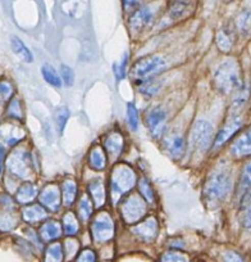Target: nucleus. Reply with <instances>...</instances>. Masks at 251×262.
Here are the masks:
<instances>
[{
	"label": "nucleus",
	"mask_w": 251,
	"mask_h": 262,
	"mask_svg": "<svg viewBox=\"0 0 251 262\" xmlns=\"http://www.w3.org/2000/svg\"><path fill=\"white\" fill-rule=\"evenodd\" d=\"M165 149L175 160H180L185 153V140L180 135H170L165 140Z\"/></svg>",
	"instance_id": "nucleus-18"
},
{
	"label": "nucleus",
	"mask_w": 251,
	"mask_h": 262,
	"mask_svg": "<svg viewBox=\"0 0 251 262\" xmlns=\"http://www.w3.org/2000/svg\"><path fill=\"white\" fill-rule=\"evenodd\" d=\"M231 189H232L231 168L225 165H220L208 176L207 183L203 189V198H204L205 205L210 208L220 206L227 200Z\"/></svg>",
	"instance_id": "nucleus-1"
},
{
	"label": "nucleus",
	"mask_w": 251,
	"mask_h": 262,
	"mask_svg": "<svg viewBox=\"0 0 251 262\" xmlns=\"http://www.w3.org/2000/svg\"><path fill=\"white\" fill-rule=\"evenodd\" d=\"M22 216H23V220L26 223H39V221H42L46 217V211L39 205L27 206L22 211Z\"/></svg>",
	"instance_id": "nucleus-20"
},
{
	"label": "nucleus",
	"mask_w": 251,
	"mask_h": 262,
	"mask_svg": "<svg viewBox=\"0 0 251 262\" xmlns=\"http://www.w3.org/2000/svg\"><path fill=\"white\" fill-rule=\"evenodd\" d=\"M62 196L63 202L66 206H72L77 196V185L74 181L67 180L63 183L62 186Z\"/></svg>",
	"instance_id": "nucleus-25"
},
{
	"label": "nucleus",
	"mask_w": 251,
	"mask_h": 262,
	"mask_svg": "<svg viewBox=\"0 0 251 262\" xmlns=\"http://www.w3.org/2000/svg\"><path fill=\"white\" fill-rule=\"evenodd\" d=\"M91 233L95 241L99 243L112 239L113 234H114V225H113V221L109 215L104 213V215L97 216L91 226Z\"/></svg>",
	"instance_id": "nucleus-8"
},
{
	"label": "nucleus",
	"mask_w": 251,
	"mask_h": 262,
	"mask_svg": "<svg viewBox=\"0 0 251 262\" xmlns=\"http://www.w3.org/2000/svg\"><path fill=\"white\" fill-rule=\"evenodd\" d=\"M89 191L92 196V201L95 202V205L97 207L104 205L105 202V189H104V184L100 179H95L92 180L91 183L89 184Z\"/></svg>",
	"instance_id": "nucleus-21"
},
{
	"label": "nucleus",
	"mask_w": 251,
	"mask_h": 262,
	"mask_svg": "<svg viewBox=\"0 0 251 262\" xmlns=\"http://www.w3.org/2000/svg\"><path fill=\"white\" fill-rule=\"evenodd\" d=\"M241 126H242V120H241L240 116L238 115L231 116L230 120L224 123V126L220 128L219 133H218L217 137H215L214 142H213L214 148H220L223 144H225V143H227L228 140H230L231 138H232L233 135L240 130Z\"/></svg>",
	"instance_id": "nucleus-10"
},
{
	"label": "nucleus",
	"mask_w": 251,
	"mask_h": 262,
	"mask_svg": "<svg viewBox=\"0 0 251 262\" xmlns=\"http://www.w3.org/2000/svg\"><path fill=\"white\" fill-rule=\"evenodd\" d=\"M241 224L246 230L251 231V188L243 194L240 206Z\"/></svg>",
	"instance_id": "nucleus-17"
},
{
	"label": "nucleus",
	"mask_w": 251,
	"mask_h": 262,
	"mask_svg": "<svg viewBox=\"0 0 251 262\" xmlns=\"http://www.w3.org/2000/svg\"><path fill=\"white\" fill-rule=\"evenodd\" d=\"M11 45H12V49H13V52L16 53V54L18 55L22 60H24V62H27V63H31L32 60H34V55H32L31 50L26 47V44H24L21 39L13 36L11 39Z\"/></svg>",
	"instance_id": "nucleus-22"
},
{
	"label": "nucleus",
	"mask_w": 251,
	"mask_h": 262,
	"mask_svg": "<svg viewBox=\"0 0 251 262\" xmlns=\"http://www.w3.org/2000/svg\"><path fill=\"white\" fill-rule=\"evenodd\" d=\"M213 135H214V127L212 123L207 120H197L191 128L190 143L196 150L205 152L214 142Z\"/></svg>",
	"instance_id": "nucleus-4"
},
{
	"label": "nucleus",
	"mask_w": 251,
	"mask_h": 262,
	"mask_svg": "<svg viewBox=\"0 0 251 262\" xmlns=\"http://www.w3.org/2000/svg\"><path fill=\"white\" fill-rule=\"evenodd\" d=\"M137 85H139L140 93L142 95H145V97H153L160 89V82H158L155 79L146 80V81H142Z\"/></svg>",
	"instance_id": "nucleus-29"
},
{
	"label": "nucleus",
	"mask_w": 251,
	"mask_h": 262,
	"mask_svg": "<svg viewBox=\"0 0 251 262\" xmlns=\"http://www.w3.org/2000/svg\"><path fill=\"white\" fill-rule=\"evenodd\" d=\"M214 86L222 94L236 93L242 88L240 64L235 59H228L220 63L213 76Z\"/></svg>",
	"instance_id": "nucleus-2"
},
{
	"label": "nucleus",
	"mask_w": 251,
	"mask_h": 262,
	"mask_svg": "<svg viewBox=\"0 0 251 262\" xmlns=\"http://www.w3.org/2000/svg\"><path fill=\"white\" fill-rule=\"evenodd\" d=\"M77 262H95V253L90 249H86L80 254Z\"/></svg>",
	"instance_id": "nucleus-43"
},
{
	"label": "nucleus",
	"mask_w": 251,
	"mask_h": 262,
	"mask_svg": "<svg viewBox=\"0 0 251 262\" xmlns=\"http://www.w3.org/2000/svg\"><path fill=\"white\" fill-rule=\"evenodd\" d=\"M251 188V162L246 163L241 173L240 183H238V191L241 194H245Z\"/></svg>",
	"instance_id": "nucleus-30"
},
{
	"label": "nucleus",
	"mask_w": 251,
	"mask_h": 262,
	"mask_svg": "<svg viewBox=\"0 0 251 262\" xmlns=\"http://www.w3.org/2000/svg\"><path fill=\"white\" fill-rule=\"evenodd\" d=\"M8 168L12 173L18 178H27L31 173L32 162L30 155L24 150H17L8 161Z\"/></svg>",
	"instance_id": "nucleus-7"
},
{
	"label": "nucleus",
	"mask_w": 251,
	"mask_h": 262,
	"mask_svg": "<svg viewBox=\"0 0 251 262\" xmlns=\"http://www.w3.org/2000/svg\"><path fill=\"white\" fill-rule=\"evenodd\" d=\"M127 58H129V54H126L124 57H123V59L120 60V63L114 64V74L118 80H122L123 77L126 76V67H127V62H129Z\"/></svg>",
	"instance_id": "nucleus-41"
},
{
	"label": "nucleus",
	"mask_w": 251,
	"mask_h": 262,
	"mask_svg": "<svg viewBox=\"0 0 251 262\" xmlns=\"http://www.w3.org/2000/svg\"><path fill=\"white\" fill-rule=\"evenodd\" d=\"M60 234H62V229H60L59 224L55 223V221H49V223L44 224L41 226V230H40V235L46 242L59 238Z\"/></svg>",
	"instance_id": "nucleus-23"
},
{
	"label": "nucleus",
	"mask_w": 251,
	"mask_h": 262,
	"mask_svg": "<svg viewBox=\"0 0 251 262\" xmlns=\"http://www.w3.org/2000/svg\"><path fill=\"white\" fill-rule=\"evenodd\" d=\"M154 19V12L150 7H142L137 9L130 18V29L134 32H140L146 29Z\"/></svg>",
	"instance_id": "nucleus-11"
},
{
	"label": "nucleus",
	"mask_w": 251,
	"mask_h": 262,
	"mask_svg": "<svg viewBox=\"0 0 251 262\" xmlns=\"http://www.w3.org/2000/svg\"><path fill=\"white\" fill-rule=\"evenodd\" d=\"M236 27L237 31L243 36H248L251 35V11L246 9V11L241 12L238 14L237 19H236Z\"/></svg>",
	"instance_id": "nucleus-24"
},
{
	"label": "nucleus",
	"mask_w": 251,
	"mask_h": 262,
	"mask_svg": "<svg viewBox=\"0 0 251 262\" xmlns=\"http://www.w3.org/2000/svg\"><path fill=\"white\" fill-rule=\"evenodd\" d=\"M4 156H6V152H4V148H3V145H0V172H2V168H3Z\"/></svg>",
	"instance_id": "nucleus-47"
},
{
	"label": "nucleus",
	"mask_w": 251,
	"mask_h": 262,
	"mask_svg": "<svg viewBox=\"0 0 251 262\" xmlns=\"http://www.w3.org/2000/svg\"><path fill=\"white\" fill-rule=\"evenodd\" d=\"M16 226V219L12 213L4 212L0 215V229L4 231H8Z\"/></svg>",
	"instance_id": "nucleus-37"
},
{
	"label": "nucleus",
	"mask_w": 251,
	"mask_h": 262,
	"mask_svg": "<svg viewBox=\"0 0 251 262\" xmlns=\"http://www.w3.org/2000/svg\"><path fill=\"white\" fill-rule=\"evenodd\" d=\"M40 202L42 206L52 211H58L60 206V194L59 189L54 184H50L44 188V190L40 194Z\"/></svg>",
	"instance_id": "nucleus-13"
},
{
	"label": "nucleus",
	"mask_w": 251,
	"mask_h": 262,
	"mask_svg": "<svg viewBox=\"0 0 251 262\" xmlns=\"http://www.w3.org/2000/svg\"><path fill=\"white\" fill-rule=\"evenodd\" d=\"M233 42H235V40H233V35L230 30L222 29L218 31L217 45H218V48L222 50V52H224V53L230 52L233 47Z\"/></svg>",
	"instance_id": "nucleus-26"
},
{
	"label": "nucleus",
	"mask_w": 251,
	"mask_h": 262,
	"mask_svg": "<svg viewBox=\"0 0 251 262\" xmlns=\"http://www.w3.org/2000/svg\"><path fill=\"white\" fill-rule=\"evenodd\" d=\"M92 213V205L87 196H82L79 205V216L82 221H87Z\"/></svg>",
	"instance_id": "nucleus-33"
},
{
	"label": "nucleus",
	"mask_w": 251,
	"mask_h": 262,
	"mask_svg": "<svg viewBox=\"0 0 251 262\" xmlns=\"http://www.w3.org/2000/svg\"><path fill=\"white\" fill-rule=\"evenodd\" d=\"M63 229L67 235H76L79 233V224H77L76 216L72 212H68L63 217Z\"/></svg>",
	"instance_id": "nucleus-31"
},
{
	"label": "nucleus",
	"mask_w": 251,
	"mask_h": 262,
	"mask_svg": "<svg viewBox=\"0 0 251 262\" xmlns=\"http://www.w3.org/2000/svg\"><path fill=\"white\" fill-rule=\"evenodd\" d=\"M105 150L112 158H117L123 149V138L119 133H110L104 142Z\"/></svg>",
	"instance_id": "nucleus-16"
},
{
	"label": "nucleus",
	"mask_w": 251,
	"mask_h": 262,
	"mask_svg": "<svg viewBox=\"0 0 251 262\" xmlns=\"http://www.w3.org/2000/svg\"><path fill=\"white\" fill-rule=\"evenodd\" d=\"M113 189L117 190L118 194L127 193L131 190L136 184V175L129 166H119L114 170L112 178Z\"/></svg>",
	"instance_id": "nucleus-5"
},
{
	"label": "nucleus",
	"mask_w": 251,
	"mask_h": 262,
	"mask_svg": "<svg viewBox=\"0 0 251 262\" xmlns=\"http://www.w3.org/2000/svg\"><path fill=\"white\" fill-rule=\"evenodd\" d=\"M89 165L92 170H96V171L104 170L105 165H107V160H105V156L102 149L95 148V149L91 150V153H90L89 156Z\"/></svg>",
	"instance_id": "nucleus-28"
},
{
	"label": "nucleus",
	"mask_w": 251,
	"mask_h": 262,
	"mask_svg": "<svg viewBox=\"0 0 251 262\" xmlns=\"http://www.w3.org/2000/svg\"><path fill=\"white\" fill-rule=\"evenodd\" d=\"M63 249L59 243H54L49 246L45 253V262H62L63 261Z\"/></svg>",
	"instance_id": "nucleus-32"
},
{
	"label": "nucleus",
	"mask_w": 251,
	"mask_h": 262,
	"mask_svg": "<svg viewBox=\"0 0 251 262\" xmlns=\"http://www.w3.org/2000/svg\"><path fill=\"white\" fill-rule=\"evenodd\" d=\"M41 75L44 77L45 81L49 85L54 88H60L62 86V77L59 76L57 71L54 70V67H52L50 64H44L41 67Z\"/></svg>",
	"instance_id": "nucleus-27"
},
{
	"label": "nucleus",
	"mask_w": 251,
	"mask_h": 262,
	"mask_svg": "<svg viewBox=\"0 0 251 262\" xmlns=\"http://www.w3.org/2000/svg\"><path fill=\"white\" fill-rule=\"evenodd\" d=\"M142 2H145V0H123V6H124L126 9H130L139 6V4H141Z\"/></svg>",
	"instance_id": "nucleus-46"
},
{
	"label": "nucleus",
	"mask_w": 251,
	"mask_h": 262,
	"mask_svg": "<svg viewBox=\"0 0 251 262\" xmlns=\"http://www.w3.org/2000/svg\"><path fill=\"white\" fill-rule=\"evenodd\" d=\"M195 8V0H173L168 11V17L172 21H180L192 13Z\"/></svg>",
	"instance_id": "nucleus-12"
},
{
	"label": "nucleus",
	"mask_w": 251,
	"mask_h": 262,
	"mask_svg": "<svg viewBox=\"0 0 251 262\" xmlns=\"http://www.w3.org/2000/svg\"><path fill=\"white\" fill-rule=\"evenodd\" d=\"M132 231H134L139 238H141L142 241H153V239L157 236L158 233L157 221L153 217L147 219L146 221H144L142 224L137 225Z\"/></svg>",
	"instance_id": "nucleus-15"
},
{
	"label": "nucleus",
	"mask_w": 251,
	"mask_h": 262,
	"mask_svg": "<svg viewBox=\"0 0 251 262\" xmlns=\"http://www.w3.org/2000/svg\"><path fill=\"white\" fill-rule=\"evenodd\" d=\"M139 188H140V193L142 194V196L145 198V201L149 203H152L153 201H154V190H153L149 180L145 178H142L141 181H140V184H139Z\"/></svg>",
	"instance_id": "nucleus-35"
},
{
	"label": "nucleus",
	"mask_w": 251,
	"mask_h": 262,
	"mask_svg": "<svg viewBox=\"0 0 251 262\" xmlns=\"http://www.w3.org/2000/svg\"><path fill=\"white\" fill-rule=\"evenodd\" d=\"M77 247H79V244H77L76 241H68L66 243V246H64V249H66V251H64V253H66L68 257L73 256V253L76 252Z\"/></svg>",
	"instance_id": "nucleus-44"
},
{
	"label": "nucleus",
	"mask_w": 251,
	"mask_h": 262,
	"mask_svg": "<svg viewBox=\"0 0 251 262\" xmlns=\"http://www.w3.org/2000/svg\"><path fill=\"white\" fill-rule=\"evenodd\" d=\"M8 113H9V116H11V117L17 118V120H21V118H22V110H21V104H19L18 99H12V102L9 103Z\"/></svg>",
	"instance_id": "nucleus-40"
},
{
	"label": "nucleus",
	"mask_w": 251,
	"mask_h": 262,
	"mask_svg": "<svg viewBox=\"0 0 251 262\" xmlns=\"http://www.w3.org/2000/svg\"><path fill=\"white\" fill-rule=\"evenodd\" d=\"M147 127H149L150 133H152L153 138L159 139L164 133L165 122H167V113L162 107H154L147 112L146 116Z\"/></svg>",
	"instance_id": "nucleus-9"
},
{
	"label": "nucleus",
	"mask_w": 251,
	"mask_h": 262,
	"mask_svg": "<svg viewBox=\"0 0 251 262\" xmlns=\"http://www.w3.org/2000/svg\"><path fill=\"white\" fill-rule=\"evenodd\" d=\"M224 262H243V259L240 254H237L236 252L230 251L224 254Z\"/></svg>",
	"instance_id": "nucleus-45"
},
{
	"label": "nucleus",
	"mask_w": 251,
	"mask_h": 262,
	"mask_svg": "<svg viewBox=\"0 0 251 262\" xmlns=\"http://www.w3.org/2000/svg\"><path fill=\"white\" fill-rule=\"evenodd\" d=\"M146 212V205L139 195H131L122 206V215L126 223L135 224L141 220Z\"/></svg>",
	"instance_id": "nucleus-6"
},
{
	"label": "nucleus",
	"mask_w": 251,
	"mask_h": 262,
	"mask_svg": "<svg viewBox=\"0 0 251 262\" xmlns=\"http://www.w3.org/2000/svg\"><path fill=\"white\" fill-rule=\"evenodd\" d=\"M225 2H228V3H230V2H233V0H225Z\"/></svg>",
	"instance_id": "nucleus-48"
},
{
	"label": "nucleus",
	"mask_w": 251,
	"mask_h": 262,
	"mask_svg": "<svg viewBox=\"0 0 251 262\" xmlns=\"http://www.w3.org/2000/svg\"><path fill=\"white\" fill-rule=\"evenodd\" d=\"M165 60L162 57H147L137 60L131 70V77L135 82L140 84L146 80L154 79V76L159 75L160 72L164 71Z\"/></svg>",
	"instance_id": "nucleus-3"
},
{
	"label": "nucleus",
	"mask_w": 251,
	"mask_h": 262,
	"mask_svg": "<svg viewBox=\"0 0 251 262\" xmlns=\"http://www.w3.org/2000/svg\"><path fill=\"white\" fill-rule=\"evenodd\" d=\"M231 153L235 157H245L251 155V130H247L237 138L231 145Z\"/></svg>",
	"instance_id": "nucleus-14"
},
{
	"label": "nucleus",
	"mask_w": 251,
	"mask_h": 262,
	"mask_svg": "<svg viewBox=\"0 0 251 262\" xmlns=\"http://www.w3.org/2000/svg\"><path fill=\"white\" fill-rule=\"evenodd\" d=\"M37 194V188L36 185H34L32 183H24L19 186V189L17 190L16 200L18 203L22 205H29L32 201L35 200V196Z\"/></svg>",
	"instance_id": "nucleus-19"
},
{
	"label": "nucleus",
	"mask_w": 251,
	"mask_h": 262,
	"mask_svg": "<svg viewBox=\"0 0 251 262\" xmlns=\"http://www.w3.org/2000/svg\"><path fill=\"white\" fill-rule=\"evenodd\" d=\"M12 92H13V89L8 81H0V98L7 99V98L11 97Z\"/></svg>",
	"instance_id": "nucleus-42"
},
{
	"label": "nucleus",
	"mask_w": 251,
	"mask_h": 262,
	"mask_svg": "<svg viewBox=\"0 0 251 262\" xmlns=\"http://www.w3.org/2000/svg\"><path fill=\"white\" fill-rule=\"evenodd\" d=\"M127 118H129V125L132 131H136L139 128V112L134 103L127 104Z\"/></svg>",
	"instance_id": "nucleus-34"
},
{
	"label": "nucleus",
	"mask_w": 251,
	"mask_h": 262,
	"mask_svg": "<svg viewBox=\"0 0 251 262\" xmlns=\"http://www.w3.org/2000/svg\"><path fill=\"white\" fill-rule=\"evenodd\" d=\"M162 262H188V259L180 252H167L163 254Z\"/></svg>",
	"instance_id": "nucleus-38"
},
{
	"label": "nucleus",
	"mask_w": 251,
	"mask_h": 262,
	"mask_svg": "<svg viewBox=\"0 0 251 262\" xmlns=\"http://www.w3.org/2000/svg\"><path fill=\"white\" fill-rule=\"evenodd\" d=\"M60 74H62V81H64V84L68 85V86H71V85L73 84L74 74L73 71H72L71 67L63 64L62 70H60Z\"/></svg>",
	"instance_id": "nucleus-39"
},
{
	"label": "nucleus",
	"mask_w": 251,
	"mask_h": 262,
	"mask_svg": "<svg viewBox=\"0 0 251 262\" xmlns=\"http://www.w3.org/2000/svg\"><path fill=\"white\" fill-rule=\"evenodd\" d=\"M55 118H57V126H58V131H59L60 134L63 133L64 127H66V123L69 118V111L67 108L62 107L60 110H58L57 115H55Z\"/></svg>",
	"instance_id": "nucleus-36"
}]
</instances>
